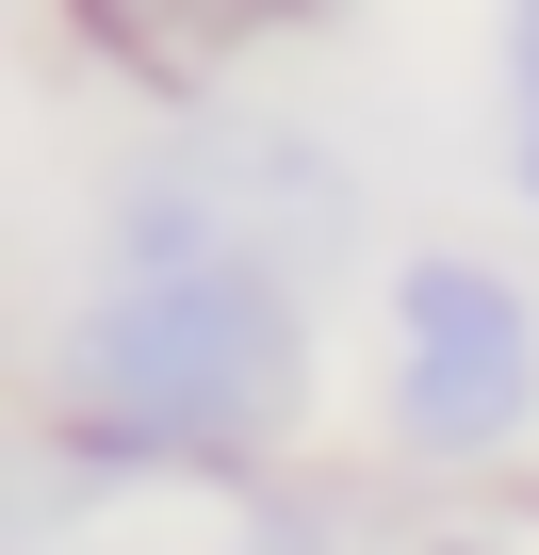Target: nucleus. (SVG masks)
<instances>
[{"label":"nucleus","instance_id":"obj_3","mask_svg":"<svg viewBox=\"0 0 539 555\" xmlns=\"http://www.w3.org/2000/svg\"><path fill=\"white\" fill-rule=\"evenodd\" d=\"M328 245H344V180L279 131L261 147H180L115 196V261H279V278H311Z\"/></svg>","mask_w":539,"mask_h":555},{"label":"nucleus","instance_id":"obj_4","mask_svg":"<svg viewBox=\"0 0 539 555\" xmlns=\"http://www.w3.org/2000/svg\"><path fill=\"white\" fill-rule=\"evenodd\" d=\"M261 17H295V0H66V34L115 50L131 82H213Z\"/></svg>","mask_w":539,"mask_h":555},{"label":"nucleus","instance_id":"obj_2","mask_svg":"<svg viewBox=\"0 0 539 555\" xmlns=\"http://www.w3.org/2000/svg\"><path fill=\"white\" fill-rule=\"evenodd\" d=\"M539 425V311L523 278L425 245L393 278V441L409 457H506Z\"/></svg>","mask_w":539,"mask_h":555},{"label":"nucleus","instance_id":"obj_1","mask_svg":"<svg viewBox=\"0 0 539 555\" xmlns=\"http://www.w3.org/2000/svg\"><path fill=\"white\" fill-rule=\"evenodd\" d=\"M82 457H279L311 425V311L279 261H115L50 344Z\"/></svg>","mask_w":539,"mask_h":555},{"label":"nucleus","instance_id":"obj_5","mask_svg":"<svg viewBox=\"0 0 539 555\" xmlns=\"http://www.w3.org/2000/svg\"><path fill=\"white\" fill-rule=\"evenodd\" d=\"M506 180L539 196V0H506Z\"/></svg>","mask_w":539,"mask_h":555}]
</instances>
